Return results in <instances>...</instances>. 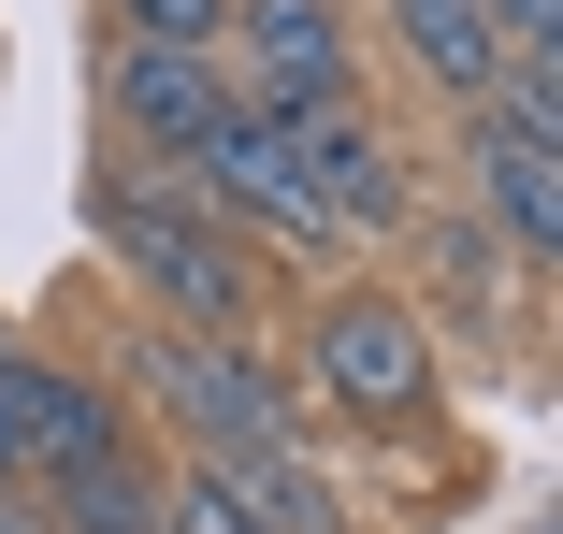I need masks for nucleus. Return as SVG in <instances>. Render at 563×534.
<instances>
[{
    "instance_id": "14",
    "label": "nucleus",
    "mask_w": 563,
    "mask_h": 534,
    "mask_svg": "<svg viewBox=\"0 0 563 534\" xmlns=\"http://www.w3.org/2000/svg\"><path fill=\"white\" fill-rule=\"evenodd\" d=\"M159 534H246L232 505H217V477L188 463V477H159Z\"/></svg>"
},
{
    "instance_id": "12",
    "label": "nucleus",
    "mask_w": 563,
    "mask_h": 534,
    "mask_svg": "<svg viewBox=\"0 0 563 534\" xmlns=\"http://www.w3.org/2000/svg\"><path fill=\"white\" fill-rule=\"evenodd\" d=\"M433 260H448V289H463V303H492V289H520V275H506V246H492L477 218H433Z\"/></svg>"
},
{
    "instance_id": "10",
    "label": "nucleus",
    "mask_w": 563,
    "mask_h": 534,
    "mask_svg": "<svg viewBox=\"0 0 563 534\" xmlns=\"http://www.w3.org/2000/svg\"><path fill=\"white\" fill-rule=\"evenodd\" d=\"M30 505H44V534H159V463L117 448V463H87V477L30 491Z\"/></svg>"
},
{
    "instance_id": "9",
    "label": "nucleus",
    "mask_w": 563,
    "mask_h": 534,
    "mask_svg": "<svg viewBox=\"0 0 563 534\" xmlns=\"http://www.w3.org/2000/svg\"><path fill=\"white\" fill-rule=\"evenodd\" d=\"M362 30H390V58H405L433 101H463V116L506 87V30H492V0H376Z\"/></svg>"
},
{
    "instance_id": "2",
    "label": "nucleus",
    "mask_w": 563,
    "mask_h": 534,
    "mask_svg": "<svg viewBox=\"0 0 563 534\" xmlns=\"http://www.w3.org/2000/svg\"><path fill=\"white\" fill-rule=\"evenodd\" d=\"M463 218L534 289L563 260V58H506V87L463 116Z\"/></svg>"
},
{
    "instance_id": "11",
    "label": "nucleus",
    "mask_w": 563,
    "mask_h": 534,
    "mask_svg": "<svg viewBox=\"0 0 563 534\" xmlns=\"http://www.w3.org/2000/svg\"><path fill=\"white\" fill-rule=\"evenodd\" d=\"M232 0H117V44H174V58H217Z\"/></svg>"
},
{
    "instance_id": "8",
    "label": "nucleus",
    "mask_w": 563,
    "mask_h": 534,
    "mask_svg": "<svg viewBox=\"0 0 563 534\" xmlns=\"http://www.w3.org/2000/svg\"><path fill=\"white\" fill-rule=\"evenodd\" d=\"M232 116V73L217 58H174V44H101V131H117V159L145 174H188V145Z\"/></svg>"
},
{
    "instance_id": "1",
    "label": "nucleus",
    "mask_w": 563,
    "mask_h": 534,
    "mask_svg": "<svg viewBox=\"0 0 563 534\" xmlns=\"http://www.w3.org/2000/svg\"><path fill=\"white\" fill-rule=\"evenodd\" d=\"M87 232L131 260V289L159 303V333H261V246L232 218H202L188 174H145V159H101L87 174Z\"/></svg>"
},
{
    "instance_id": "6",
    "label": "nucleus",
    "mask_w": 563,
    "mask_h": 534,
    "mask_svg": "<svg viewBox=\"0 0 563 534\" xmlns=\"http://www.w3.org/2000/svg\"><path fill=\"white\" fill-rule=\"evenodd\" d=\"M188 202H202V218H232L246 246H289V260H332V246H347V232L303 202V174H289V145H275V116H246V101L188 145Z\"/></svg>"
},
{
    "instance_id": "4",
    "label": "nucleus",
    "mask_w": 563,
    "mask_h": 534,
    "mask_svg": "<svg viewBox=\"0 0 563 534\" xmlns=\"http://www.w3.org/2000/svg\"><path fill=\"white\" fill-rule=\"evenodd\" d=\"M303 390L347 419V434H419L433 419V333L390 289H332L303 318Z\"/></svg>"
},
{
    "instance_id": "3",
    "label": "nucleus",
    "mask_w": 563,
    "mask_h": 534,
    "mask_svg": "<svg viewBox=\"0 0 563 534\" xmlns=\"http://www.w3.org/2000/svg\"><path fill=\"white\" fill-rule=\"evenodd\" d=\"M131 376H145V404L188 434V463H275V448H303L289 376H275L261 347H232V333H159V318H145Z\"/></svg>"
},
{
    "instance_id": "7",
    "label": "nucleus",
    "mask_w": 563,
    "mask_h": 534,
    "mask_svg": "<svg viewBox=\"0 0 563 534\" xmlns=\"http://www.w3.org/2000/svg\"><path fill=\"white\" fill-rule=\"evenodd\" d=\"M275 145H289V174H303V202L347 246H390L405 218H419V188H405V145L362 116V101H318V116H275Z\"/></svg>"
},
{
    "instance_id": "13",
    "label": "nucleus",
    "mask_w": 563,
    "mask_h": 534,
    "mask_svg": "<svg viewBox=\"0 0 563 534\" xmlns=\"http://www.w3.org/2000/svg\"><path fill=\"white\" fill-rule=\"evenodd\" d=\"M0 491H30V333H0Z\"/></svg>"
},
{
    "instance_id": "5",
    "label": "nucleus",
    "mask_w": 563,
    "mask_h": 534,
    "mask_svg": "<svg viewBox=\"0 0 563 534\" xmlns=\"http://www.w3.org/2000/svg\"><path fill=\"white\" fill-rule=\"evenodd\" d=\"M362 15L347 0H232L217 30V73H232L246 116H318V101H362Z\"/></svg>"
}]
</instances>
